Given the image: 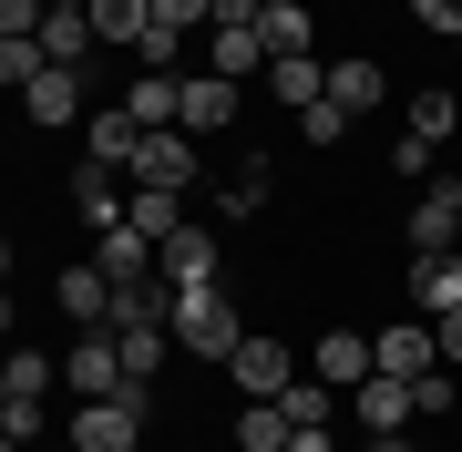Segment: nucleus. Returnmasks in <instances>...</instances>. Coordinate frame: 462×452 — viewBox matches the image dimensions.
<instances>
[{"label":"nucleus","instance_id":"nucleus-1","mask_svg":"<svg viewBox=\"0 0 462 452\" xmlns=\"http://www.w3.org/2000/svg\"><path fill=\"white\" fill-rule=\"evenodd\" d=\"M175 350L185 360H206V370H226L236 360V339H247V318H236V299H226V278H196V288H175Z\"/></svg>","mask_w":462,"mask_h":452},{"label":"nucleus","instance_id":"nucleus-2","mask_svg":"<svg viewBox=\"0 0 462 452\" xmlns=\"http://www.w3.org/2000/svg\"><path fill=\"white\" fill-rule=\"evenodd\" d=\"M134 185H165V196H196V175H206V144L185 134V124H165V134H144L134 144V165H124Z\"/></svg>","mask_w":462,"mask_h":452},{"label":"nucleus","instance_id":"nucleus-3","mask_svg":"<svg viewBox=\"0 0 462 452\" xmlns=\"http://www.w3.org/2000/svg\"><path fill=\"white\" fill-rule=\"evenodd\" d=\"M401 247H411V257L462 247V185H442V175L421 185V196H411V217H401Z\"/></svg>","mask_w":462,"mask_h":452},{"label":"nucleus","instance_id":"nucleus-4","mask_svg":"<svg viewBox=\"0 0 462 452\" xmlns=\"http://www.w3.org/2000/svg\"><path fill=\"white\" fill-rule=\"evenodd\" d=\"M72 452H144V391L83 401V411H72Z\"/></svg>","mask_w":462,"mask_h":452},{"label":"nucleus","instance_id":"nucleus-5","mask_svg":"<svg viewBox=\"0 0 462 452\" xmlns=\"http://www.w3.org/2000/svg\"><path fill=\"white\" fill-rule=\"evenodd\" d=\"M339 411L360 421V442H391V432H411V381H391V370H370L360 391H339Z\"/></svg>","mask_w":462,"mask_h":452},{"label":"nucleus","instance_id":"nucleus-6","mask_svg":"<svg viewBox=\"0 0 462 452\" xmlns=\"http://www.w3.org/2000/svg\"><path fill=\"white\" fill-rule=\"evenodd\" d=\"M21 114H32L42 134H72V124H83V72H72V62H42L32 83H21Z\"/></svg>","mask_w":462,"mask_h":452},{"label":"nucleus","instance_id":"nucleus-7","mask_svg":"<svg viewBox=\"0 0 462 452\" xmlns=\"http://www.w3.org/2000/svg\"><path fill=\"white\" fill-rule=\"evenodd\" d=\"M370 370H391V381L442 370V350H431V318H380V329H370Z\"/></svg>","mask_w":462,"mask_h":452},{"label":"nucleus","instance_id":"nucleus-8","mask_svg":"<svg viewBox=\"0 0 462 452\" xmlns=\"http://www.w3.org/2000/svg\"><path fill=\"white\" fill-rule=\"evenodd\" d=\"M62 391H83V401H124V350H114V329H83V339H72Z\"/></svg>","mask_w":462,"mask_h":452},{"label":"nucleus","instance_id":"nucleus-9","mask_svg":"<svg viewBox=\"0 0 462 452\" xmlns=\"http://www.w3.org/2000/svg\"><path fill=\"white\" fill-rule=\"evenodd\" d=\"M226 381L247 391V401H278V391L298 381V360H288V339H267V329H247V339H236V360H226Z\"/></svg>","mask_w":462,"mask_h":452},{"label":"nucleus","instance_id":"nucleus-10","mask_svg":"<svg viewBox=\"0 0 462 452\" xmlns=\"http://www.w3.org/2000/svg\"><path fill=\"white\" fill-rule=\"evenodd\" d=\"M329 103L349 124L380 114V103H391V62H380V51H339V62H329Z\"/></svg>","mask_w":462,"mask_h":452},{"label":"nucleus","instance_id":"nucleus-11","mask_svg":"<svg viewBox=\"0 0 462 452\" xmlns=\"http://www.w3.org/2000/svg\"><path fill=\"white\" fill-rule=\"evenodd\" d=\"M62 196H72V217H83L93 236H103V226H124V165H93V154H83V165L62 175Z\"/></svg>","mask_w":462,"mask_h":452},{"label":"nucleus","instance_id":"nucleus-12","mask_svg":"<svg viewBox=\"0 0 462 452\" xmlns=\"http://www.w3.org/2000/svg\"><path fill=\"white\" fill-rule=\"evenodd\" d=\"M175 124H185V134H226V124H236V83H226V72H185V93H175Z\"/></svg>","mask_w":462,"mask_h":452},{"label":"nucleus","instance_id":"nucleus-13","mask_svg":"<svg viewBox=\"0 0 462 452\" xmlns=\"http://www.w3.org/2000/svg\"><path fill=\"white\" fill-rule=\"evenodd\" d=\"M114 350H124V391H154V370L175 360V329H165V318H124Z\"/></svg>","mask_w":462,"mask_h":452},{"label":"nucleus","instance_id":"nucleus-14","mask_svg":"<svg viewBox=\"0 0 462 452\" xmlns=\"http://www.w3.org/2000/svg\"><path fill=\"white\" fill-rule=\"evenodd\" d=\"M51 299H62V318H72V329H114V278H103L93 257L51 278Z\"/></svg>","mask_w":462,"mask_h":452},{"label":"nucleus","instance_id":"nucleus-15","mask_svg":"<svg viewBox=\"0 0 462 452\" xmlns=\"http://www.w3.org/2000/svg\"><path fill=\"white\" fill-rule=\"evenodd\" d=\"M309 370H319L329 391H360V381H370V329H319Z\"/></svg>","mask_w":462,"mask_h":452},{"label":"nucleus","instance_id":"nucleus-16","mask_svg":"<svg viewBox=\"0 0 462 452\" xmlns=\"http://www.w3.org/2000/svg\"><path fill=\"white\" fill-rule=\"evenodd\" d=\"M154 278H165V288H196V278H216V226H175L165 247H154Z\"/></svg>","mask_w":462,"mask_h":452},{"label":"nucleus","instance_id":"nucleus-17","mask_svg":"<svg viewBox=\"0 0 462 452\" xmlns=\"http://www.w3.org/2000/svg\"><path fill=\"white\" fill-rule=\"evenodd\" d=\"M411 309H421V318H452V309H462V247L411 257Z\"/></svg>","mask_w":462,"mask_h":452},{"label":"nucleus","instance_id":"nucleus-18","mask_svg":"<svg viewBox=\"0 0 462 452\" xmlns=\"http://www.w3.org/2000/svg\"><path fill=\"white\" fill-rule=\"evenodd\" d=\"M257 42H267V62H288V51H319L309 0H257Z\"/></svg>","mask_w":462,"mask_h":452},{"label":"nucleus","instance_id":"nucleus-19","mask_svg":"<svg viewBox=\"0 0 462 452\" xmlns=\"http://www.w3.org/2000/svg\"><path fill=\"white\" fill-rule=\"evenodd\" d=\"M93 268L114 278V288H144V278H154V236H134V226H103V236H93Z\"/></svg>","mask_w":462,"mask_h":452},{"label":"nucleus","instance_id":"nucleus-20","mask_svg":"<svg viewBox=\"0 0 462 452\" xmlns=\"http://www.w3.org/2000/svg\"><path fill=\"white\" fill-rule=\"evenodd\" d=\"M134 144H144V124H134L124 103H103V114H83V154H93V165H134Z\"/></svg>","mask_w":462,"mask_h":452},{"label":"nucleus","instance_id":"nucleus-21","mask_svg":"<svg viewBox=\"0 0 462 452\" xmlns=\"http://www.w3.org/2000/svg\"><path fill=\"white\" fill-rule=\"evenodd\" d=\"M267 93H278L288 114H309V103L329 93V62H319V51H288V62H267Z\"/></svg>","mask_w":462,"mask_h":452},{"label":"nucleus","instance_id":"nucleus-22","mask_svg":"<svg viewBox=\"0 0 462 452\" xmlns=\"http://www.w3.org/2000/svg\"><path fill=\"white\" fill-rule=\"evenodd\" d=\"M93 11H42V62H72V72H83L93 62Z\"/></svg>","mask_w":462,"mask_h":452},{"label":"nucleus","instance_id":"nucleus-23","mask_svg":"<svg viewBox=\"0 0 462 452\" xmlns=\"http://www.w3.org/2000/svg\"><path fill=\"white\" fill-rule=\"evenodd\" d=\"M401 134L452 144V134H462V93H442V83H431V93H411V103H401Z\"/></svg>","mask_w":462,"mask_h":452},{"label":"nucleus","instance_id":"nucleus-24","mask_svg":"<svg viewBox=\"0 0 462 452\" xmlns=\"http://www.w3.org/2000/svg\"><path fill=\"white\" fill-rule=\"evenodd\" d=\"M216 217H226V226H257L267 217V154H247V165L216 185Z\"/></svg>","mask_w":462,"mask_h":452},{"label":"nucleus","instance_id":"nucleus-25","mask_svg":"<svg viewBox=\"0 0 462 452\" xmlns=\"http://www.w3.org/2000/svg\"><path fill=\"white\" fill-rule=\"evenodd\" d=\"M175 93H185V72H134V93H124V114L144 124V134H165V124H175Z\"/></svg>","mask_w":462,"mask_h":452},{"label":"nucleus","instance_id":"nucleus-26","mask_svg":"<svg viewBox=\"0 0 462 452\" xmlns=\"http://www.w3.org/2000/svg\"><path fill=\"white\" fill-rule=\"evenodd\" d=\"M124 226H134V236H154V247H165V236L185 226V196H165V185H134V196H124Z\"/></svg>","mask_w":462,"mask_h":452},{"label":"nucleus","instance_id":"nucleus-27","mask_svg":"<svg viewBox=\"0 0 462 452\" xmlns=\"http://www.w3.org/2000/svg\"><path fill=\"white\" fill-rule=\"evenodd\" d=\"M144 32H154V0H93V42L103 51H134Z\"/></svg>","mask_w":462,"mask_h":452},{"label":"nucleus","instance_id":"nucleus-28","mask_svg":"<svg viewBox=\"0 0 462 452\" xmlns=\"http://www.w3.org/2000/svg\"><path fill=\"white\" fill-rule=\"evenodd\" d=\"M216 72H226V83H247V72H267V42H257V21H226V32H216V51H206Z\"/></svg>","mask_w":462,"mask_h":452},{"label":"nucleus","instance_id":"nucleus-29","mask_svg":"<svg viewBox=\"0 0 462 452\" xmlns=\"http://www.w3.org/2000/svg\"><path fill=\"white\" fill-rule=\"evenodd\" d=\"M278 411L298 421V432H329V421H339V391L309 370V381H288V391H278Z\"/></svg>","mask_w":462,"mask_h":452},{"label":"nucleus","instance_id":"nucleus-30","mask_svg":"<svg viewBox=\"0 0 462 452\" xmlns=\"http://www.w3.org/2000/svg\"><path fill=\"white\" fill-rule=\"evenodd\" d=\"M288 432H298V421L278 401H247V411H236V452H288Z\"/></svg>","mask_w":462,"mask_h":452},{"label":"nucleus","instance_id":"nucleus-31","mask_svg":"<svg viewBox=\"0 0 462 452\" xmlns=\"http://www.w3.org/2000/svg\"><path fill=\"white\" fill-rule=\"evenodd\" d=\"M462 411V370H421L411 381V421H452Z\"/></svg>","mask_w":462,"mask_h":452},{"label":"nucleus","instance_id":"nucleus-32","mask_svg":"<svg viewBox=\"0 0 462 452\" xmlns=\"http://www.w3.org/2000/svg\"><path fill=\"white\" fill-rule=\"evenodd\" d=\"M42 421H51L42 391H11V401H0V432H11V442H42Z\"/></svg>","mask_w":462,"mask_h":452},{"label":"nucleus","instance_id":"nucleus-33","mask_svg":"<svg viewBox=\"0 0 462 452\" xmlns=\"http://www.w3.org/2000/svg\"><path fill=\"white\" fill-rule=\"evenodd\" d=\"M185 62V32H165V21H154L144 42H134V72H175Z\"/></svg>","mask_w":462,"mask_h":452},{"label":"nucleus","instance_id":"nucleus-34","mask_svg":"<svg viewBox=\"0 0 462 452\" xmlns=\"http://www.w3.org/2000/svg\"><path fill=\"white\" fill-rule=\"evenodd\" d=\"M298 134H309V144H349V114H339V103H329V93H319V103H309V114H298Z\"/></svg>","mask_w":462,"mask_h":452},{"label":"nucleus","instance_id":"nucleus-35","mask_svg":"<svg viewBox=\"0 0 462 452\" xmlns=\"http://www.w3.org/2000/svg\"><path fill=\"white\" fill-rule=\"evenodd\" d=\"M42 11L51 0H0V42H42Z\"/></svg>","mask_w":462,"mask_h":452},{"label":"nucleus","instance_id":"nucleus-36","mask_svg":"<svg viewBox=\"0 0 462 452\" xmlns=\"http://www.w3.org/2000/svg\"><path fill=\"white\" fill-rule=\"evenodd\" d=\"M42 72V42H0V93H21Z\"/></svg>","mask_w":462,"mask_h":452},{"label":"nucleus","instance_id":"nucleus-37","mask_svg":"<svg viewBox=\"0 0 462 452\" xmlns=\"http://www.w3.org/2000/svg\"><path fill=\"white\" fill-rule=\"evenodd\" d=\"M0 370H11V391H42V401H51V360H42V350H11Z\"/></svg>","mask_w":462,"mask_h":452},{"label":"nucleus","instance_id":"nucleus-38","mask_svg":"<svg viewBox=\"0 0 462 452\" xmlns=\"http://www.w3.org/2000/svg\"><path fill=\"white\" fill-rule=\"evenodd\" d=\"M154 21H165V32H206L216 0H154Z\"/></svg>","mask_w":462,"mask_h":452},{"label":"nucleus","instance_id":"nucleus-39","mask_svg":"<svg viewBox=\"0 0 462 452\" xmlns=\"http://www.w3.org/2000/svg\"><path fill=\"white\" fill-rule=\"evenodd\" d=\"M411 21H421V32H442V42H462V0H411Z\"/></svg>","mask_w":462,"mask_h":452},{"label":"nucleus","instance_id":"nucleus-40","mask_svg":"<svg viewBox=\"0 0 462 452\" xmlns=\"http://www.w3.org/2000/svg\"><path fill=\"white\" fill-rule=\"evenodd\" d=\"M391 175H411V185H431V144H421V134H401V144H391Z\"/></svg>","mask_w":462,"mask_h":452},{"label":"nucleus","instance_id":"nucleus-41","mask_svg":"<svg viewBox=\"0 0 462 452\" xmlns=\"http://www.w3.org/2000/svg\"><path fill=\"white\" fill-rule=\"evenodd\" d=\"M431 350H442V370H462V309H452V318H431Z\"/></svg>","mask_w":462,"mask_h":452},{"label":"nucleus","instance_id":"nucleus-42","mask_svg":"<svg viewBox=\"0 0 462 452\" xmlns=\"http://www.w3.org/2000/svg\"><path fill=\"white\" fill-rule=\"evenodd\" d=\"M226 21H257V0H216V21H206V32H226Z\"/></svg>","mask_w":462,"mask_h":452},{"label":"nucleus","instance_id":"nucleus-43","mask_svg":"<svg viewBox=\"0 0 462 452\" xmlns=\"http://www.w3.org/2000/svg\"><path fill=\"white\" fill-rule=\"evenodd\" d=\"M370 452H431V442L421 432H391V442H370Z\"/></svg>","mask_w":462,"mask_h":452},{"label":"nucleus","instance_id":"nucleus-44","mask_svg":"<svg viewBox=\"0 0 462 452\" xmlns=\"http://www.w3.org/2000/svg\"><path fill=\"white\" fill-rule=\"evenodd\" d=\"M288 452H329V432H288Z\"/></svg>","mask_w":462,"mask_h":452},{"label":"nucleus","instance_id":"nucleus-45","mask_svg":"<svg viewBox=\"0 0 462 452\" xmlns=\"http://www.w3.org/2000/svg\"><path fill=\"white\" fill-rule=\"evenodd\" d=\"M0 339H11V288H0Z\"/></svg>","mask_w":462,"mask_h":452},{"label":"nucleus","instance_id":"nucleus-46","mask_svg":"<svg viewBox=\"0 0 462 452\" xmlns=\"http://www.w3.org/2000/svg\"><path fill=\"white\" fill-rule=\"evenodd\" d=\"M0 288H11V236H0Z\"/></svg>","mask_w":462,"mask_h":452},{"label":"nucleus","instance_id":"nucleus-47","mask_svg":"<svg viewBox=\"0 0 462 452\" xmlns=\"http://www.w3.org/2000/svg\"><path fill=\"white\" fill-rule=\"evenodd\" d=\"M51 11H93V0H51Z\"/></svg>","mask_w":462,"mask_h":452},{"label":"nucleus","instance_id":"nucleus-48","mask_svg":"<svg viewBox=\"0 0 462 452\" xmlns=\"http://www.w3.org/2000/svg\"><path fill=\"white\" fill-rule=\"evenodd\" d=\"M0 452H32V442H11V432H0Z\"/></svg>","mask_w":462,"mask_h":452},{"label":"nucleus","instance_id":"nucleus-49","mask_svg":"<svg viewBox=\"0 0 462 452\" xmlns=\"http://www.w3.org/2000/svg\"><path fill=\"white\" fill-rule=\"evenodd\" d=\"M0 401H11V370H0Z\"/></svg>","mask_w":462,"mask_h":452},{"label":"nucleus","instance_id":"nucleus-50","mask_svg":"<svg viewBox=\"0 0 462 452\" xmlns=\"http://www.w3.org/2000/svg\"><path fill=\"white\" fill-rule=\"evenodd\" d=\"M452 62H462V42H452Z\"/></svg>","mask_w":462,"mask_h":452}]
</instances>
